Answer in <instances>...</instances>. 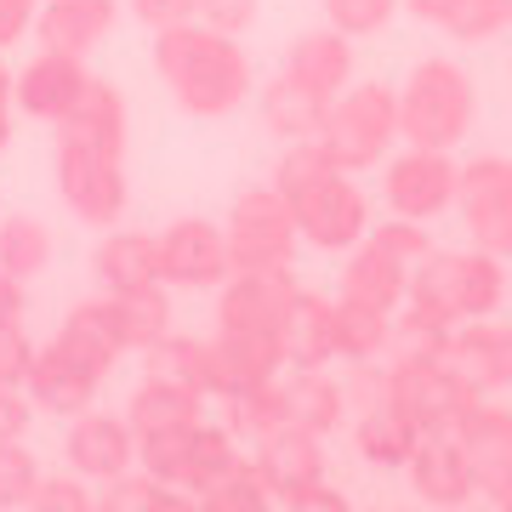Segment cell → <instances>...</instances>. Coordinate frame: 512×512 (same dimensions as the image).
<instances>
[{"label":"cell","mask_w":512,"mask_h":512,"mask_svg":"<svg viewBox=\"0 0 512 512\" xmlns=\"http://www.w3.org/2000/svg\"><path fill=\"white\" fill-rule=\"evenodd\" d=\"M467 114H473L467 74L450 69V63H427V69L410 80V92H404V103H399V126L410 131L416 148H444L467 131Z\"/></svg>","instance_id":"obj_1"},{"label":"cell","mask_w":512,"mask_h":512,"mask_svg":"<svg viewBox=\"0 0 512 512\" xmlns=\"http://www.w3.org/2000/svg\"><path fill=\"white\" fill-rule=\"evenodd\" d=\"M416 302L433 319L456 313H490L501 302V268L490 256H439L416 274Z\"/></svg>","instance_id":"obj_2"},{"label":"cell","mask_w":512,"mask_h":512,"mask_svg":"<svg viewBox=\"0 0 512 512\" xmlns=\"http://www.w3.org/2000/svg\"><path fill=\"white\" fill-rule=\"evenodd\" d=\"M393 126H399V103L387 92H353L342 109L330 114V126H325V154L336 165H365L376 160L387 148V137H393Z\"/></svg>","instance_id":"obj_3"},{"label":"cell","mask_w":512,"mask_h":512,"mask_svg":"<svg viewBox=\"0 0 512 512\" xmlns=\"http://www.w3.org/2000/svg\"><path fill=\"white\" fill-rule=\"evenodd\" d=\"M456 200L467 211V228H473L478 245L512 251V165L478 160L467 177H456Z\"/></svg>","instance_id":"obj_4"},{"label":"cell","mask_w":512,"mask_h":512,"mask_svg":"<svg viewBox=\"0 0 512 512\" xmlns=\"http://www.w3.org/2000/svg\"><path fill=\"white\" fill-rule=\"evenodd\" d=\"M387 200L399 205V217H439L444 205L456 200V171H450V160L439 148L404 154L387 171Z\"/></svg>","instance_id":"obj_5"},{"label":"cell","mask_w":512,"mask_h":512,"mask_svg":"<svg viewBox=\"0 0 512 512\" xmlns=\"http://www.w3.org/2000/svg\"><path fill=\"white\" fill-rule=\"evenodd\" d=\"M296 217H302V228H308L319 245H348V239L365 234V200H359L336 171H325L313 188L296 194Z\"/></svg>","instance_id":"obj_6"},{"label":"cell","mask_w":512,"mask_h":512,"mask_svg":"<svg viewBox=\"0 0 512 512\" xmlns=\"http://www.w3.org/2000/svg\"><path fill=\"white\" fill-rule=\"evenodd\" d=\"M416 461V484L421 495H433V501H461V495L473 490V461L461 450L456 439H427L410 450Z\"/></svg>","instance_id":"obj_7"},{"label":"cell","mask_w":512,"mask_h":512,"mask_svg":"<svg viewBox=\"0 0 512 512\" xmlns=\"http://www.w3.org/2000/svg\"><path fill=\"white\" fill-rule=\"evenodd\" d=\"M461 450L473 461V478L501 484L512 473V421L495 416V410H473V416L461 421Z\"/></svg>","instance_id":"obj_8"},{"label":"cell","mask_w":512,"mask_h":512,"mask_svg":"<svg viewBox=\"0 0 512 512\" xmlns=\"http://www.w3.org/2000/svg\"><path fill=\"white\" fill-rule=\"evenodd\" d=\"M450 370H456L467 387L512 382V330H473V336H461Z\"/></svg>","instance_id":"obj_9"},{"label":"cell","mask_w":512,"mask_h":512,"mask_svg":"<svg viewBox=\"0 0 512 512\" xmlns=\"http://www.w3.org/2000/svg\"><path fill=\"white\" fill-rule=\"evenodd\" d=\"M348 80V46L342 40H330V35H313V40H302L296 46V57H291V86H302L308 97H319L325 103L336 86Z\"/></svg>","instance_id":"obj_10"},{"label":"cell","mask_w":512,"mask_h":512,"mask_svg":"<svg viewBox=\"0 0 512 512\" xmlns=\"http://www.w3.org/2000/svg\"><path fill=\"white\" fill-rule=\"evenodd\" d=\"M399 296H404V262L387 256L382 245H370V251L348 268V302H365V308L387 313Z\"/></svg>","instance_id":"obj_11"},{"label":"cell","mask_w":512,"mask_h":512,"mask_svg":"<svg viewBox=\"0 0 512 512\" xmlns=\"http://www.w3.org/2000/svg\"><path fill=\"white\" fill-rule=\"evenodd\" d=\"M359 444H365V456L376 461H404L416 450V421L404 416V410H382V416H370L359 427Z\"/></svg>","instance_id":"obj_12"},{"label":"cell","mask_w":512,"mask_h":512,"mask_svg":"<svg viewBox=\"0 0 512 512\" xmlns=\"http://www.w3.org/2000/svg\"><path fill=\"white\" fill-rule=\"evenodd\" d=\"M330 18L342 23V29H353V35H365V29H382L387 12H393V0H325Z\"/></svg>","instance_id":"obj_13"}]
</instances>
